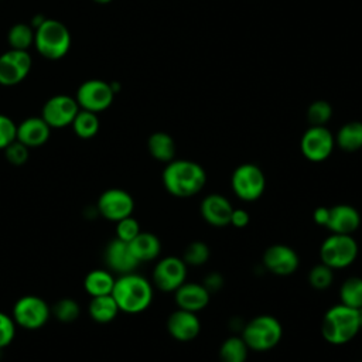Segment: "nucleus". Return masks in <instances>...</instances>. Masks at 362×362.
<instances>
[{
	"label": "nucleus",
	"mask_w": 362,
	"mask_h": 362,
	"mask_svg": "<svg viewBox=\"0 0 362 362\" xmlns=\"http://www.w3.org/2000/svg\"><path fill=\"white\" fill-rule=\"evenodd\" d=\"M174 297L178 308L198 313L208 305L211 293L206 290L204 284L182 283L174 291Z\"/></svg>",
	"instance_id": "obj_20"
},
{
	"label": "nucleus",
	"mask_w": 362,
	"mask_h": 362,
	"mask_svg": "<svg viewBox=\"0 0 362 362\" xmlns=\"http://www.w3.org/2000/svg\"><path fill=\"white\" fill-rule=\"evenodd\" d=\"M358 243L352 235L331 233L320 247V257L332 270L351 266L358 257Z\"/></svg>",
	"instance_id": "obj_6"
},
{
	"label": "nucleus",
	"mask_w": 362,
	"mask_h": 362,
	"mask_svg": "<svg viewBox=\"0 0 362 362\" xmlns=\"http://www.w3.org/2000/svg\"><path fill=\"white\" fill-rule=\"evenodd\" d=\"M337 144L345 151H356L362 147V122H349L344 124L335 137Z\"/></svg>",
	"instance_id": "obj_26"
},
{
	"label": "nucleus",
	"mask_w": 362,
	"mask_h": 362,
	"mask_svg": "<svg viewBox=\"0 0 362 362\" xmlns=\"http://www.w3.org/2000/svg\"><path fill=\"white\" fill-rule=\"evenodd\" d=\"M222 284H223V279H222V276H221L219 273H211V274H208L206 279H205V281H204V286L206 287V290H208L209 293L219 290V288L222 287Z\"/></svg>",
	"instance_id": "obj_40"
},
{
	"label": "nucleus",
	"mask_w": 362,
	"mask_h": 362,
	"mask_svg": "<svg viewBox=\"0 0 362 362\" xmlns=\"http://www.w3.org/2000/svg\"><path fill=\"white\" fill-rule=\"evenodd\" d=\"M16 335V322L13 317L0 311V348L11 344Z\"/></svg>",
	"instance_id": "obj_38"
},
{
	"label": "nucleus",
	"mask_w": 362,
	"mask_h": 362,
	"mask_svg": "<svg viewBox=\"0 0 362 362\" xmlns=\"http://www.w3.org/2000/svg\"><path fill=\"white\" fill-rule=\"evenodd\" d=\"M34 45L44 58L59 59L69 51L71 33L64 23L55 18H45L34 30Z\"/></svg>",
	"instance_id": "obj_4"
},
{
	"label": "nucleus",
	"mask_w": 362,
	"mask_h": 362,
	"mask_svg": "<svg viewBox=\"0 0 362 362\" xmlns=\"http://www.w3.org/2000/svg\"><path fill=\"white\" fill-rule=\"evenodd\" d=\"M187 277V264L182 259L175 256L163 257L153 270V281L161 291H175Z\"/></svg>",
	"instance_id": "obj_14"
},
{
	"label": "nucleus",
	"mask_w": 362,
	"mask_h": 362,
	"mask_svg": "<svg viewBox=\"0 0 362 362\" xmlns=\"http://www.w3.org/2000/svg\"><path fill=\"white\" fill-rule=\"evenodd\" d=\"M332 115V107L325 100H315L308 106L307 119L311 126H324Z\"/></svg>",
	"instance_id": "obj_34"
},
{
	"label": "nucleus",
	"mask_w": 362,
	"mask_h": 362,
	"mask_svg": "<svg viewBox=\"0 0 362 362\" xmlns=\"http://www.w3.org/2000/svg\"><path fill=\"white\" fill-rule=\"evenodd\" d=\"M262 260L263 266L276 276H290L297 270L300 264L297 252L283 243H274L269 246L264 250Z\"/></svg>",
	"instance_id": "obj_15"
},
{
	"label": "nucleus",
	"mask_w": 362,
	"mask_h": 362,
	"mask_svg": "<svg viewBox=\"0 0 362 362\" xmlns=\"http://www.w3.org/2000/svg\"><path fill=\"white\" fill-rule=\"evenodd\" d=\"M328 216H329V208L327 206H318L314 212H313V218L315 221L317 225L325 226L328 222Z\"/></svg>",
	"instance_id": "obj_41"
},
{
	"label": "nucleus",
	"mask_w": 362,
	"mask_h": 362,
	"mask_svg": "<svg viewBox=\"0 0 362 362\" xmlns=\"http://www.w3.org/2000/svg\"><path fill=\"white\" fill-rule=\"evenodd\" d=\"M209 256H211V250L208 245L202 240H194L185 247L182 260L185 262V264H189V266H202L208 262Z\"/></svg>",
	"instance_id": "obj_31"
},
{
	"label": "nucleus",
	"mask_w": 362,
	"mask_h": 362,
	"mask_svg": "<svg viewBox=\"0 0 362 362\" xmlns=\"http://www.w3.org/2000/svg\"><path fill=\"white\" fill-rule=\"evenodd\" d=\"M10 48L28 49L34 44V30L25 23L14 24L7 34Z\"/></svg>",
	"instance_id": "obj_30"
},
{
	"label": "nucleus",
	"mask_w": 362,
	"mask_h": 362,
	"mask_svg": "<svg viewBox=\"0 0 362 362\" xmlns=\"http://www.w3.org/2000/svg\"><path fill=\"white\" fill-rule=\"evenodd\" d=\"M51 308L44 298L38 296H23L13 307V320L16 325L25 329H38L47 324Z\"/></svg>",
	"instance_id": "obj_8"
},
{
	"label": "nucleus",
	"mask_w": 362,
	"mask_h": 362,
	"mask_svg": "<svg viewBox=\"0 0 362 362\" xmlns=\"http://www.w3.org/2000/svg\"><path fill=\"white\" fill-rule=\"evenodd\" d=\"M300 148L307 160L324 161L334 150V136L325 126H311L303 134Z\"/></svg>",
	"instance_id": "obj_11"
},
{
	"label": "nucleus",
	"mask_w": 362,
	"mask_h": 362,
	"mask_svg": "<svg viewBox=\"0 0 362 362\" xmlns=\"http://www.w3.org/2000/svg\"><path fill=\"white\" fill-rule=\"evenodd\" d=\"M17 124L6 115L0 113V150H4L16 140Z\"/></svg>",
	"instance_id": "obj_37"
},
{
	"label": "nucleus",
	"mask_w": 362,
	"mask_h": 362,
	"mask_svg": "<svg viewBox=\"0 0 362 362\" xmlns=\"http://www.w3.org/2000/svg\"><path fill=\"white\" fill-rule=\"evenodd\" d=\"M51 127L47 122L40 117H27L20 124H17L16 140L23 143L24 146L30 147H40L47 143L49 139Z\"/></svg>",
	"instance_id": "obj_21"
},
{
	"label": "nucleus",
	"mask_w": 362,
	"mask_h": 362,
	"mask_svg": "<svg viewBox=\"0 0 362 362\" xmlns=\"http://www.w3.org/2000/svg\"><path fill=\"white\" fill-rule=\"evenodd\" d=\"M334 270L322 262L315 264L308 273V283L315 290H327L334 280Z\"/></svg>",
	"instance_id": "obj_33"
},
{
	"label": "nucleus",
	"mask_w": 362,
	"mask_h": 362,
	"mask_svg": "<svg viewBox=\"0 0 362 362\" xmlns=\"http://www.w3.org/2000/svg\"><path fill=\"white\" fill-rule=\"evenodd\" d=\"M74 133L81 139H92L99 130V119L95 112L79 109L71 123Z\"/></svg>",
	"instance_id": "obj_27"
},
{
	"label": "nucleus",
	"mask_w": 362,
	"mask_h": 362,
	"mask_svg": "<svg viewBox=\"0 0 362 362\" xmlns=\"http://www.w3.org/2000/svg\"><path fill=\"white\" fill-rule=\"evenodd\" d=\"M361 329L358 310L344 304L332 305L322 317L321 334L332 345H342L356 337Z\"/></svg>",
	"instance_id": "obj_3"
},
{
	"label": "nucleus",
	"mask_w": 362,
	"mask_h": 362,
	"mask_svg": "<svg viewBox=\"0 0 362 362\" xmlns=\"http://www.w3.org/2000/svg\"><path fill=\"white\" fill-rule=\"evenodd\" d=\"M283 337V327L273 315H257L245 324L242 338L249 349L264 352L273 349Z\"/></svg>",
	"instance_id": "obj_5"
},
{
	"label": "nucleus",
	"mask_w": 362,
	"mask_h": 362,
	"mask_svg": "<svg viewBox=\"0 0 362 362\" xmlns=\"http://www.w3.org/2000/svg\"><path fill=\"white\" fill-rule=\"evenodd\" d=\"M95 3H98V4H107V3H110L112 0H93Z\"/></svg>",
	"instance_id": "obj_43"
},
{
	"label": "nucleus",
	"mask_w": 362,
	"mask_h": 362,
	"mask_svg": "<svg viewBox=\"0 0 362 362\" xmlns=\"http://www.w3.org/2000/svg\"><path fill=\"white\" fill-rule=\"evenodd\" d=\"M233 206L230 201L221 194H209L201 202V215L212 226H226L230 223Z\"/></svg>",
	"instance_id": "obj_18"
},
{
	"label": "nucleus",
	"mask_w": 362,
	"mask_h": 362,
	"mask_svg": "<svg viewBox=\"0 0 362 362\" xmlns=\"http://www.w3.org/2000/svg\"><path fill=\"white\" fill-rule=\"evenodd\" d=\"M33 58L28 49L10 48L0 55V85L13 86L20 83L30 72Z\"/></svg>",
	"instance_id": "obj_10"
},
{
	"label": "nucleus",
	"mask_w": 362,
	"mask_h": 362,
	"mask_svg": "<svg viewBox=\"0 0 362 362\" xmlns=\"http://www.w3.org/2000/svg\"><path fill=\"white\" fill-rule=\"evenodd\" d=\"M113 86L102 79H88L79 85L75 99L79 109L99 113L107 109L113 102Z\"/></svg>",
	"instance_id": "obj_9"
},
{
	"label": "nucleus",
	"mask_w": 362,
	"mask_h": 362,
	"mask_svg": "<svg viewBox=\"0 0 362 362\" xmlns=\"http://www.w3.org/2000/svg\"><path fill=\"white\" fill-rule=\"evenodd\" d=\"M115 277L109 270L105 269H95L90 270L83 280V288L90 297H98V296H106L112 294L113 284H115Z\"/></svg>",
	"instance_id": "obj_23"
},
{
	"label": "nucleus",
	"mask_w": 362,
	"mask_h": 362,
	"mask_svg": "<svg viewBox=\"0 0 362 362\" xmlns=\"http://www.w3.org/2000/svg\"><path fill=\"white\" fill-rule=\"evenodd\" d=\"M129 246L139 263L150 262L161 252L160 239L151 232H140L133 240L129 242Z\"/></svg>",
	"instance_id": "obj_22"
},
{
	"label": "nucleus",
	"mask_w": 362,
	"mask_h": 362,
	"mask_svg": "<svg viewBox=\"0 0 362 362\" xmlns=\"http://www.w3.org/2000/svg\"><path fill=\"white\" fill-rule=\"evenodd\" d=\"M161 178L164 188L177 198L194 197L206 182L202 165L191 160H173L167 163Z\"/></svg>",
	"instance_id": "obj_1"
},
{
	"label": "nucleus",
	"mask_w": 362,
	"mask_h": 362,
	"mask_svg": "<svg viewBox=\"0 0 362 362\" xmlns=\"http://www.w3.org/2000/svg\"><path fill=\"white\" fill-rule=\"evenodd\" d=\"M247 345L242 337H229L226 338L219 348V361L221 362H246L247 358Z\"/></svg>",
	"instance_id": "obj_28"
},
{
	"label": "nucleus",
	"mask_w": 362,
	"mask_h": 362,
	"mask_svg": "<svg viewBox=\"0 0 362 362\" xmlns=\"http://www.w3.org/2000/svg\"><path fill=\"white\" fill-rule=\"evenodd\" d=\"M112 297L115 298L120 311L127 314L143 313L153 301V287L150 281L132 272L120 274L115 280Z\"/></svg>",
	"instance_id": "obj_2"
},
{
	"label": "nucleus",
	"mask_w": 362,
	"mask_h": 362,
	"mask_svg": "<svg viewBox=\"0 0 362 362\" xmlns=\"http://www.w3.org/2000/svg\"><path fill=\"white\" fill-rule=\"evenodd\" d=\"M361 225V215L356 208L348 204H338L329 208L328 222L325 225L332 233L352 235Z\"/></svg>",
	"instance_id": "obj_19"
},
{
	"label": "nucleus",
	"mask_w": 362,
	"mask_h": 362,
	"mask_svg": "<svg viewBox=\"0 0 362 362\" xmlns=\"http://www.w3.org/2000/svg\"><path fill=\"white\" fill-rule=\"evenodd\" d=\"M78 110L79 105L75 98L68 95H55L44 103L41 117L51 129H62L72 123Z\"/></svg>",
	"instance_id": "obj_13"
},
{
	"label": "nucleus",
	"mask_w": 362,
	"mask_h": 362,
	"mask_svg": "<svg viewBox=\"0 0 362 362\" xmlns=\"http://www.w3.org/2000/svg\"><path fill=\"white\" fill-rule=\"evenodd\" d=\"M88 311L93 321L99 324H107L116 318L120 310L115 298L112 297V294H106V296L92 297Z\"/></svg>",
	"instance_id": "obj_24"
},
{
	"label": "nucleus",
	"mask_w": 362,
	"mask_h": 362,
	"mask_svg": "<svg viewBox=\"0 0 362 362\" xmlns=\"http://www.w3.org/2000/svg\"><path fill=\"white\" fill-rule=\"evenodd\" d=\"M249 221H250V216L245 209L233 208L232 215H230V223L235 228H245L249 223Z\"/></svg>",
	"instance_id": "obj_39"
},
{
	"label": "nucleus",
	"mask_w": 362,
	"mask_h": 362,
	"mask_svg": "<svg viewBox=\"0 0 362 362\" xmlns=\"http://www.w3.org/2000/svg\"><path fill=\"white\" fill-rule=\"evenodd\" d=\"M339 300L341 304L348 305L351 308L362 307V277L351 276L348 277L339 288Z\"/></svg>",
	"instance_id": "obj_29"
},
{
	"label": "nucleus",
	"mask_w": 362,
	"mask_h": 362,
	"mask_svg": "<svg viewBox=\"0 0 362 362\" xmlns=\"http://www.w3.org/2000/svg\"><path fill=\"white\" fill-rule=\"evenodd\" d=\"M230 184L238 198L246 202H253L263 195L266 189V177L259 165L245 163L235 168Z\"/></svg>",
	"instance_id": "obj_7"
},
{
	"label": "nucleus",
	"mask_w": 362,
	"mask_h": 362,
	"mask_svg": "<svg viewBox=\"0 0 362 362\" xmlns=\"http://www.w3.org/2000/svg\"><path fill=\"white\" fill-rule=\"evenodd\" d=\"M167 329L174 339L187 342L198 337L201 331V321L197 313L178 308L170 314L167 320Z\"/></svg>",
	"instance_id": "obj_17"
},
{
	"label": "nucleus",
	"mask_w": 362,
	"mask_h": 362,
	"mask_svg": "<svg viewBox=\"0 0 362 362\" xmlns=\"http://www.w3.org/2000/svg\"><path fill=\"white\" fill-rule=\"evenodd\" d=\"M140 232H141L140 230V225H139V222L132 215L116 222V238L123 240V242L129 243Z\"/></svg>",
	"instance_id": "obj_35"
},
{
	"label": "nucleus",
	"mask_w": 362,
	"mask_h": 362,
	"mask_svg": "<svg viewBox=\"0 0 362 362\" xmlns=\"http://www.w3.org/2000/svg\"><path fill=\"white\" fill-rule=\"evenodd\" d=\"M4 156L10 164L23 165L28 160V147L18 140H14L4 148Z\"/></svg>",
	"instance_id": "obj_36"
},
{
	"label": "nucleus",
	"mask_w": 362,
	"mask_h": 362,
	"mask_svg": "<svg viewBox=\"0 0 362 362\" xmlns=\"http://www.w3.org/2000/svg\"><path fill=\"white\" fill-rule=\"evenodd\" d=\"M358 317H359V324H361V328H362V307L358 308Z\"/></svg>",
	"instance_id": "obj_42"
},
{
	"label": "nucleus",
	"mask_w": 362,
	"mask_h": 362,
	"mask_svg": "<svg viewBox=\"0 0 362 362\" xmlns=\"http://www.w3.org/2000/svg\"><path fill=\"white\" fill-rule=\"evenodd\" d=\"M147 148L156 160L163 163H170L175 157V141L164 132L153 133L147 140Z\"/></svg>",
	"instance_id": "obj_25"
},
{
	"label": "nucleus",
	"mask_w": 362,
	"mask_h": 362,
	"mask_svg": "<svg viewBox=\"0 0 362 362\" xmlns=\"http://www.w3.org/2000/svg\"><path fill=\"white\" fill-rule=\"evenodd\" d=\"M79 305L74 298H61L54 304L51 308V314L55 315V318L61 322H74L79 317Z\"/></svg>",
	"instance_id": "obj_32"
},
{
	"label": "nucleus",
	"mask_w": 362,
	"mask_h": 362,
	"mask_svg": "<svg viewBox=\"0 0 362 362\" xmlns=\"http://www.w3.org/2000/svg\"><path fill=\"white\" fill-rule=\"evenodd\" d=\"M105 262L112 272L119 274L132 273L139 266V260L134 257L129 243L117 238L107 243L105 249Z\"/></svg>",
	"instance_id": "obj_16"
},
{
	"label": "nucleus",
	"mask_w": 362,
	"mask_h": 362,
	"mask_svg": "<svg viewBox=\"0 0 362 362\" xmlns=\"http://www.w3.org/2000/svg\"><path fill=\"white\" fill-rule=\"evenodd\" d=\"M98 212L107 221L117 222L132 215L134 209L133 197L122 188H109L100 194L96 204Z\"/></svg>",
	"instance_id": "obj_12"
}]
</instances>
